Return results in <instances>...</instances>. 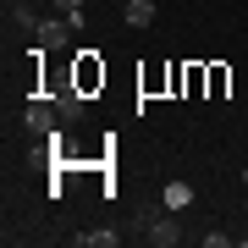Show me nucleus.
<instances>
[{"label": "nucleus", "instance_id": "f257e3e1", "mask_svg": "<svg viewBox=\"0 0 248 248\" xmlns=\"http://www.w3.org/2000/svg\"><path fill=\"white\" fill-rule=\"evenodd\" d=\"M72 33H78V28H72L66 17H39V22H33V45H39V55H50V50L61 55V50L72 45Z\"/></svg>", "mask_w": 248, "mask_h": 248}, {"label": "nucleus", "instance_id": "f03ea898", "mask_svg": "<svg viewBox=\"0 0 248 248\" xmlns=\"http://www.w3.org/2000/svg\"><path fill=\"white\" fill-rule=\"evenodd\" d=\"M55 116H61V110H55L50 99H33V105L22 110V127H28L33 138H55Z\"/></svg>", "mask_w": 248, "mask_h": 248}, {"label": "nucleus", "instance_id": "7ed1b4c3", "mask_svg": "<svg viewBox=\"0 0 248 248\" xmlns=\"http://www.w3.org/2000/svg\"><path fill=\"white\" fill-rule=\"evenodd\" d=\"M143 237H149L155 248H177L182 243V226L171 221V210H166V215H149V221H143Z\"/></svg>", "mask_w": 248, "mask_h": 248}, {"label": "nucleus", "instance_id": "20e7f679", "mask_svg": "<svg viewBox=\"0 0 248 248\" xmlns=\"http://www.w3.org/2000/svg\"><path fill=\"white\" fill-rule=\"evenodd\" d=\"M187 204H193V187H187V182H166V193H160V210H171V215H182Z\"/></svg>", "mask_w": 248, "mask_h": 248}, {"label": "nucleus", "instance_id": "39448f33", "mask_svg": "<svg viewBox=\"0 0 248 248\" xmlns=\"http://www.w3.org/2000/svg\"><path fill=\"white\" fill-rule=\"evenodd\" d=\"M155 0H127V6H122V17H127V28H149L155 22Z\"/></svg>", "mask_w": 248, "mask_h": 248}, {"label": "nucleus", "instance_id": "423d86ee", "mask_svg": "<svg viewBox=\"0 0 248 248\" xmlns=\"http://www.w3.org/2000/svg\"><path fill=\"white\" fill-rule=\"evenodd\" d=\"M122 243V232L116 226H94V232H78V248H116Z\"/></svg>", "mask_w": 248, "mask_h": 248}, {"label": "nucleus", "instance_id": "0eeeda50", "mask_svg": "<svg viewBox=\"0 0 248 248\" xmlns=\"http://www.w3.org/2000/svg\"><path fill=\"white\" fill-rule=\"evenodd\" d=\"M55 110H61V122H78V116H83V94H78V89L55 94Z\"/></svg>", "mask_w": 248, "mask_h": 248}, {"label": "nucleus", "instance_id": "6e6552de", "mask_svg": "<svg viewBox=\"0 0 248 248\" xmlns=\"http://www.w3.org/2000/svg\"><path fill=\"white\" fill-rule=\"evenodd\" d=\"M55 11H61V17H72V11H83V0H55Z\"/></svg>", "mask_w": 248, "mask_h": 248}, {"label": "nucleus", "instance_id": "1a4fd4ad", "mask_svg": "<svg viewBox=\"0 0 248 248\" xmlns=\"http://www.w3.org/2000/svg\"><path fill=\"white\" fill-rule=\"evenodd\" d=\"M243 187H248V166H243Z\"/></svg>", "mask_w": 248, "mask_h": 248}]
</instances>
